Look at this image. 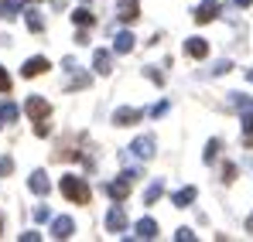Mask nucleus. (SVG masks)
<instances>
[{
	"mask_svg": "<svg viewBox=\"0 0 253 242\" xmlns=\"http://www.w3.org/2000/svg\"><path fill=\"white\" fill-rule=\"evenodd\" d=\"M58 188H62V195H65L72 205L89 202V184H85V177H79V174H65V177L58 181Z\"/></svg>",
	"mask_w": 253,
	"mask_h": 242,
	"instance_id": "obj_1",
	"label": "nucleus"
},
{
	"mask_svg": "<svg viewBox=\"0 0 253 242\" xmlns=\"http://www.w3.org/2000/svg\"><path fill=\"white\" fill-rule=\"evenodd\" d=\"M137 177H140V171H133V167H130V171H124L117 181H110V184H106V195H110L113 202H124L126 195H130V184H133Z\"/></svg>",
	"mask_w": 253,
	"mask_h": 242,
	"instance_id": "obj_2",
	"label": "nucleus"
},
{
	"mask_svg": "<svg viewBox=\"0 0 253 242\" xmlns=\"http://www.w3.org/2000/svg\"><path fill=\"white\" fill-rule=\"evenodd\" d=\"M24 113H28L35 123H38V120H48V116H51V103H48L44 96H31V99L24 103Z\"/></svg>",
	"mask_w": 253,
	"mask_h": 242,
	"instance_id": "obj_3",
	"label": "nucleus"
},
{
	"mask_svg": "<svg viewBox=\"0 0 253 242\" xmlns=\"http://www.w3.org/2000/svg\"><path fill=\"white\" fill-rule=\"evenodd\" d=\"M48 69H51V62H48L44 55H35V58H28V62L21 65V75H24V79H35V75H44Z\"/></svg>",
	"mask_w": 253,
	"mask_h": 242,
	"instance_id": "obj_4",
	"label": "nucleus"
},
{
	"mask_svg": "<svg viewBox=\"0 0 253 242\" xmlns=\"http://www.w3.org/2000/svg\"><path fill=\"white\" fill-rule=\"evenodd\" d=\"M130 154L137 157V161H151L154 157V137L147 133V137H137L133 143H130Z\"/></svg>",
	"mask_w": 253,
	"mask_h": 242,
	"instance_id": "obj_5",
	"label": "nucleus"
},
{
	"mask_svg": "<svg viewBox=\"0 0 253 242\" xmlns=\"http://www.w3.org/2000/svg\"><path fill=\"white\" fill-rule=\"evenodd\" d=\"M124 229H126V215H124V208H120V202H117L106 211V232L117 236V232H124Z\"/></svg>",
	"mask_w": 253,
	"mask_h": 242,
	"instance_id": "obj_6",
	"label": "nucleus"
},
{
	"mask_svg": "<svg viewBox=\"0 0 253 242\" xmlns=\"http://www.w3.org/2000/svg\"><path fill=\"white\" fill-rule=\"evenodd\" d=\"M215 14H219V0H202L192 17H195V24H209V21H215Z\"/></svg>",
	"mask_w": 253,
	"mask_h": 242,
	"instance_id": "obj_7",
	"label": "nucleus"
},
{
	"mask_svg": "<svg viewBox=\"0 0 253 242\" xmlns=\"http://www.w3.org/2000/svg\"><path fill=\"white\" fill-rule=\"evenodd\" d=\"M144 120V113L140 109H133V106H120V109H113V123L117 126H133V123Z\"/></svg>",
	"mask_w": 253,
	"mask_h": 242,
	"instance_id": "obj_8",
	"label": "nucleus"
},
{
	"mask_svg": "<svg viewBox=\"0 0 253 242\" xmlns=\"http://www.w3.org/2000/svg\"><path fill=\"white\" fill-rule=\"evenodd\" d=\"M92 69H96L99 75H110V72H113V51L96 48V51H92Z\"/></svg>",
	"mask_w": 253,
	"mask_h": 242,
	"instance_id": "obj_9",
	"label": "nucleus"
},
{
	"mask_svg": "<svg viewBox=\"0 0 253 242\" xmlns=\"http://www.w3.org/2000/svg\"><path fill=\"white\" fill-rule=\"evenodd\" d=\"M72 232H76V222H72L69 215L51 218V236H55V239H72Z\"/></svg>",
	"mask_w": 253,
	"mask_h": 242,
	"instance_id": "obj_10",
	"label": "nucleus"
},
{
	"mask_svg": "<svg viewBox=\"0 0 253 242\" xmlns=\"http://www.w3.org/2000/svg\"><path fill=\"white\" fill-rule=\"evenodd\" d=\"M185 55H188V58H206V55H209V41L206 38H188L185 41Z\"/></svg>",
	"mask_w": 253,
	"mask_h": 242,
	"instance_id": "obj_11",
	"label": "nucleus"
},
{
	"mask_svg": "<svg viewBox=\"0 0 253 242\" xmlns=\"http://www.w3.org/2000/svg\"><path fill=\"white\" fill-rule=\"evenodd\" d=\"M195 198H199V191L188 184V188H178V191L171 195V205H174V208H188V205L195 202Z\"/></svg>",
	"mask_w": 253,
	"mask_h": 242,
	"instance_id": "obj_12",
	"label": "nucleus"
},
{
	"mask_svg": "<svg viewBox=\"0 0 253 242\" xmlns=\"http://www.w3.org/2000/svg\"><path fill=\"white\" fill-rule=\"evenodd\" d=\"M133 236H137V239H158V222H154V218H140V222L133 225Z\"/></svg>",
	"mask_w": 253,
	"mask_h": 242,
	"instance_id": "obj_13",
	"label": "nucleus"
},
{
	"mask_svg": "<svg viewBox=\"0 0 253 242\" xmlns=\"http://www.w3.org/2000/svg\"><path fill=\"white\" fill-rule=\"evenodd\" d=\"M28 188H31V191H35V195H48V191H51V184H48V174H44V171H35V174H31V177H28Z\"/></svg>",
	"mask_w": 253,
	"mask_h": 242,
	"instance_id": "obj_14",
	"label": "nucleus"
},
{
	"mask_svg": "<svg viewBox=\"0 0 253 242\" xmlns=\"http://www.w3.org/2000/svg\"><path fill=\"white\" fill-rule=\"evenodd\" d=\"M133 35H130V31H120V35H117V38H113V51H117V55H130V51H133Z\"/></svg>",
	"mask_w": 253,
	"mask_h": 242,
	"instance_id": "obj_15",
	"label": "nucleus"
},
{
	"mask_svg": "<svg viewBox=\"0 0 253 242\" xmlns=\"http://www.w3.org/2000/svg\"><path fill=\"white\" fill-rule=\"evenodd\" d=\"M161 195H165V181H161V177H154V181L144 188V205H154Z\"/></svg>",
	"mask_w": 253,
	"mask_h": 242,
	"instance_id": "obj_16",
	"label": "nucleus"
},
{
	"mask_svg": "<svg viewBox=\"0 0 253 242\" xmlns=\"http://www.w3.org/2000/svg\"><path fill=\"white\" fill-rule=\"evenodd\" d=\"M24 24H28V31H35V35H42V31H44V17L35 10V7L24 10Z\"/></svg>",
	"mask_w": 253,
	"mask_h": 242,
	"instance_id": "obj_17",
	"label": "nucleus"
},
{
	"mask_svg": "<svg viewBox=\"0 0 253 242\" xmlns=\"http://www.w3.org/2000/svg\"><path fill=\"white\" fill-rule=\"evenodd\" d=\"M17 14H24L21 0H0V21H14Z\"/></svg>",
	"mask_w": 253,
	"mask_h": 242,
	"instance_id": "obj_18",
	"label": "nucleus"
},
{
	"mask_svg": "<svg viewBox=\"0 0 253 242\" xmlns=\"http://www.w3.org/2000/svg\"><path fill=\"white\" fill-rule=\"evenodd\" d=\"M229 106L240 109V113H253V99L243 96V92H229Z\"/></svg>",
	"mask_w": 253,
	"mask_h": 242,
	"instance_id": "obj_19",
	"label": "nucleus"
},
{
	"mask_svg": "<svg viewBox=\"0 0 253 242\" xmlns=\"http://www.w3.org/2000/svg\"><path fill=\"white\" fill-rule=\"evenodd\" d=\"M89 82H92V75H89V72H79V75H72V79L65 82V92H79V89H89Z\"/></svg>",
	"mask_w": 253,
	"mask_h": 242,
	"instance_id": "obj_20",
	"label": "nucleus"
},
{
	"mask_svg": "<svg viewBox=\"0 0 253 242\" xmlns=\"http://www.w3.org/2000/svg\"><path fill=\"white\" fill-rule=\"evenodd\" d=\"M117 3H120V21H126V24L137 21V14H140L137 10V0H117Z\"/></svg>",
	"mask_w": 253,
	"mask_h": 242,
	"instance_id": "obj_21",
	"label": "nucleus"
},
{
	"mask_svg": "<svg viewBox=\"0 0 253 242\" xmlns=\"http://www.w3.org/2000/svg\"><path fill=\"white\" fill-rule=\"evenodd\" d=\"M72 21H76V24H79V28H92V21H96V17H92V14H89V7H79V10H76V14H72Z\"/></svg>",
	"mask_w": 253,
	"mask_h": 242,
	"instance_id": "obj_22",
	"label": "nucleus"
},
{
	"mask_svg": "<svg viewBox=\"0 0 253 242\" xmlns=\"http://www.w3.org/2000/svg\"><path fill=\"white\" fill-rule=\"evenodd\" d=\"M219 147H222V143H219V140L212 137L209 143H206V154H202V161H206V164H212L215 157H219Z\"/></svg>",
	"mask_w": 253,
	"mask_h": 242,
	"instance_id": "obj_23",
	"label": "nucleus"
},
{
	"mask_svg": "<svg viewBox=\"0 0 253 242\" xmlns=\"http://www.w3.org/2000/svg\"><path fill=\"white\" fill-rule=\"evenodd\" d=\"M0 116H3V120H7V123H14V120H17V116H21V109H17L14 103H3V106H0Z\"/></svg>",
	"mask_w": 253,
	"mask_h": 242,
	"instance_id": "obj_24",
	"label": "nucleus"
},
{
	"mask_svg": "<svg viewBox=\"0 0 253 242\" xmlns=\"http://www.w3.org/2000/svg\"><path fill=\"white\" fill-rule=\"evenodd\" d=\"M10 85H14V79H10V72L0 65V96H7L10 92Z\"/></svg>",
	"mask_w": 253,
	"mask_h": 242,
	"instance_id": "obj_25",
	"label": "nucleus"
},
{
	"mask_svg": "<svg viewBox=\"0 0 253 242\" xmlns=\"http://www.w3.org/2000/svg\"><path fill=\"white\" fill-rule=\"evenodd\" d=\"M144 75H147V79L154 82V85H165V75H161V72H158L154 65H147V69H144Z\"/></svg>",
	"mask_w": 253,
	"mask_h": 242,
	"instance_id": "obj_26",
	"label": "nucleus"
},
{
	"mask_svg": "<svg viewBox=\"0 0 253 242\" xmlns=\"http://www.w3.org/2000/svg\"><path fill=\"white\" fill-rule=\"evenodd\" d=\"M229 69H233V62H229V58H222V62H215V69H212V75H226Z\"/></svg>",
	"mask_w": 253,
	"mask_h": 242,
	"instance_id": "obj_27",
	"label": "nucleus"
},
{
	"mask_svg": "<svg viewBox=\"0 0 253 242\" xmlns=\"http://www.w3.org/2000/svg\"><path fill=\"white\" fill-rule=\"evenodd\" d=\"M10 171H14V161L10 157H0V177H7Z\"/></svg>",
	"mask_w": 253,
	"mask_h": 242,
	"instance_id": "obj_28",
	"label": "nucleus"
},
{
	"mask_svg": "<svg viewBox=\"0 0 253 242\" xmlns=\"http://www.w3.org/2000/svg\"><path fill=\"white\" fill-rule=\"evenodd\" d=\"M236 177V164H222V181H233Z\"/></svg>",
	"mask_w": 253,
	"mask_h": 242,
	"instance_id": "obj_29",
	"label": "nucleus"
},
{
	"mask_svg": "<svg viewBox=\"0 0 253 242\" xmlns=\"http://www.w3.org/2000/svg\"><path fill=\"white\" fill-rule=\"evenodd\" d=\"M168 99H161V103H158V106H154V109H151V116H165V113H168Z\"/></svg>",
	"mask_w": 253,
	"mask_h": 242,
	"instance_id": "obj_30",
	"label": "nucleus"
},
{
	"mask_svg": "<svg viewBox=\"0 0 253 242\" xmlns=\"http://www.w3.org/2000/svg\"><path fill=\"white\" fill-rule=\"evenodd\" d=\"M174 239H178V242H192V239H195V232H192V229H178Z\"/></svg>",
	"mask_w": 253,
	"mask_h": 242,
	"instance_id": "obj_31",
	"label": "nucleus"
},
{
	"mask_svg": "<svg viewBox=\"0 0 253 242\" xmlns=\"http://www.w3.org/2000/svg\"><path fill=\"white\" fill-rule=\"evenodd\" d=\"M48 215H51V211H48L44 205H38V208H35V222H48Z\"/></svg>",
	"mask_w": 253,
	"mask_h": 242,
	"instance_id": "obj_32",
	"label": "nucleus"
},
{
	"mask_svg": "<svg viewBox=\"0 0 253 242\" xmlns=\"http://www.w3.org/2000/svg\"><path fill=\"white\" fill-rule=\"evenodd\" d=\"M35 133H38V137H48V133H51V126H48L44 120H38V126H35Z\"/></svg>",
	"mask_w": 253,
	"mask_h": 242,
	"instance_id": "obj_33",
	"label": "nucleus"
},
{
	"mask_svg": "<svg viewBox=\"0 0 253 242\" xmlns=\"http://www.w3.org/2000/svg\"><path fill=\"white\" fill-rule=\"evenodd\" d=\"M76 44H89V35H85V28L76 31Z\"/></svg>",
	"mask_w": 253,
	"mask_h": 242,
	"instance_id": "obj_34",
	"label": "nucleus"
},
{
	"mask_svg": "<svg viewBox=\"0 0 253 242\" xmlns=\"http://www.w3.org/2000/svg\"><path fill=\"white\" fill-rule=\"evenodd\" d=\"M253 0H236V7H250Z\"/></svg>",
	"mask_w": 253,
	"mask_h": 242,
	"instance_id": "obj_35",
	"label": "nucleus"
},
{
	"mask_svg": "<svg viewBox=\"0 0 253 242\" xmlns=\"http://www.w3.org/2000/svg\"><path fill=\"white\" fill-rule=\"evenodd\" d=\"M51 3H55V7H65V3H69V0H51Z\"/></svg>",
	"mask_w": 253,
	"mask_h": 242,
	"instance_id": "obj_36",
	"label": "nucleus"
},
{
	"mask_svg": "<svg viewBox=\"0 0 253 242\" xmlns=\"http://www.w3.org/2000/svg\"><path fill=\"white\" fill-rule=\"evenodd\" d=\"M247 229H250V232H253V215H250V218H247Z\"/></svg>",
	"mask_w": 253,
	"mask_h": 242,
	"instance_id": "obj_37",
	"label": "nucleus"
},
{
	"mask_svg": "<svg viewBox=\"0 0 253 242\" xmlns=\"http://www.w3.org/2000/svg\"><path fill=\"white\" fill-rule=\"evenodd\" d=\"M24 3H42V0H24Z\"/></svg>",
	"mask_w": 253,
	"mask_h": 242,
	"instance_id": "obj_38",
	"label": "nucleus"
},
{
	"mask_svg": "<svg viewBox=\"0 0 253 242\" xmlns=\"http://www.w3.org/2000/svg\"><path fill=\"white\" fill-rule=\"evenodd\" d=\"M0 232H3V218H0Z\"/></svg>",
	"mask_w": 253,
	"mask_h": 242,
	"instance_id": "obj_39",
	"label": "nucleus"
},
{
	"mask_svg": "<svg viewBox=\"0 0 253 242\" xmlns=\"http://www.w3.org/2000/svg\"><path fill=\"white\" fill-rule=\"evenodd\" d=\"M0 130H3V116H0Z\"/></svg>",
	"mask_w": 253,
	"mask_h": 242,
	"instance_id": "obj_40",
	"label": "nucleus"
}]
</instances>
